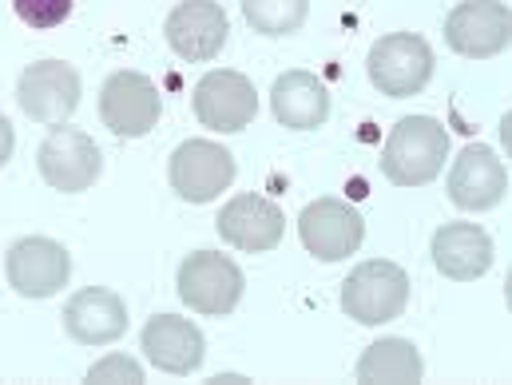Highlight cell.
Wrapping results in <instances>:
<instances>
[{"instance_id": "6da1fadb", "label": "cell", "mask_w": 512, "mask_h": 385, "mask_svg": "<svg viewBox=\"0 0 512 385\" xmlns=\"http://www.w3.org/2000/svg\"><path fill=\"white\" fill-rule=\"evenodd\" d=\"M449 131L433 116H405L382 147V175L393 187H425L445 171Z\"/></svg>"}, {"instance_id": "7a4b0ae2", "label": "cell", "mask_w": 512, "mask_h": 385, "mask_svg": "<svg viewBox=\"0 0 512 385\" xmlns=\"http://www.w3.org/2000/svg\"><path fill=\"white\" fill-rule=\"evenodd\" d=\"M405 306H409V274L397 262L370 258L354 266L350 278L342 282V310L358 326H385L401 318Z\"/></svg>"}, {"instance_id": "3957f363", "label": "cell", "mask_w": 512, "mask_h": 385, "mask_svg": "<svg viewBox=\"0 0 512 385\" xmlns=\"http://www.w3.org/2000/svg\"><path fill=\"white\" fill-rule=\"evenodd\" d=\"M175 286H179V298L203 314V318H227L239 302H243V270L239 262L219 251H195L179 262V274H175Z\"/></svg>"}, {"instance_id": "277c9868", "label": "cell", "mask_w": 512, "mask_h": 385, "mask_svg": "<svg viewBox=\"0 0 512 385\" xmlns=\"http://www.w3.org/2000/svg\"><path fill=\"white\" fill-rule=\"evenodd\" d=\"M366 72L370 84L389 100L417 96L433 80V48L417 32H389L370 48Z\"/></svg>"}, {"instance_id": "5b68a950", "label": "cell", "mask_w": 512, "mask_h": 385, "mask_svg": "<svg viewBox=\"0 0 512 385\" xmlns=\"http://www.w3.org/2000/svg\"><path fill=\"white\" fill-rule=\"evenodd\" d=\"M36 167H40L48 187H56L64 195H80L100 179L104 155L88 131L56 124L44 135V143L36 147Z\"/></svg>"}, {"instance_id": "8992f818", "label": "cell", "mask_w": 512, "mask_h": 385, "mask_svg": "<svg viewBox=\"0 0 512 385\" xmlns=\"http://www.w3.org/2000/svg\"><path fill=\"white\" fill-rule=\"evenodd\" d=\"M235 155L215 139H187L171 151L167 179L171 191L187 203H211L235 183Z\"/></svg>"}, {"instance_id": "52a82bcc", "label": "cell", "mask_w": 512, "mask_h": 385, "mask_svg": "<svg viewBox=\"0 0 512 385\" xmlns=\"http://www.w3.org/2000/svg\"><path fill=\"white\" fill-rule=\"evenodd\" d=\"M80 96H84L80 72L64 60H36L20 72V84H16V100L24 116L48 128L68 124L72 112L80 108Z\"/></svg>"}, {"instance_id": "ba28073f", "label": "cell", "mask_w": 512, "mask_h": 385, "mask_svg": "<svg viewBox=\"0 0 512 385\" xmlns=\"http://www.w3.org/2000/svg\"><path fill=\"white\" fill-rule=\"evenodd\" d=\"M512 12L505 0H461L445 16V44L465 60H493L509 48Z\"/></svg>"}, {"instance_id": "9c48e42d", "label": "cell", "mask_w": 512, "mask_h": 385, "mask_svg": "<svg viewBox=\"0 0 512 385\" xmlns=\"http://www.w3.org/2000/svg\"><path fill=\"white\" fill-rule=\"evenodd\" d=\"M4 278L20 298H52L72 278V255L64 251V243L44 235L16 239L4 258Z\"/></svg>"}, {"instance_id": "30bf717a", "label": "cell", "mask_w": 512, "mask_h": 385, "mask_svg": "<svg viewBox=\"0 0 512 385\" xmlns=\"http://www.w3.org/2000/svg\"><path fill=\"white\" fill-rule=\"evenodd\" d=\"M163 100L159 88L143 72H112L100 88V120L104 128L120 139H143L147 131L159 124Z\"/></svg>"}, {"instance_id": "8fae6325", "label": "cell", "mask_w": 512, "mask_h": 385, "mask_svg": "<svg viewBox=\"0 0 512 385\" xmlns=\"http://www.w3.org/2000/svg\"><path fill=\"white\" fill-rule=\"evenodd\" d=\"M227 12L219 0H179L167 20H163V36L171 44V52L187 64H207L223 52L227 44Z\"/></svg>"}, {"instance_id": "7c38bea8", "label": "cell", "mask_w": 512, "mask_h": 385, "mask_svg": "<svg viewBox=\"0 0 512 385\" xmlns=\"http://www.w3.org/2000/svg\"><path fill=\"white\" fill-rule=\"evenodd\" d=\"M298 239H302V247L314 258H322V262H342V258H350L362 247L366 223H362V215H358L350 203H342V199H314V203H306L302 215H298Z\"/></svg>"}, {"instance_id": "4fadbf2b", "label": "cell", "mask_w": 512, "mask_h": 385, "mask_svg": "<svg viewBox=\"0 0 512 385\" xmlns=\"http://www.w3.org/2000/svg\"><path fill=\"white\" fill-rule=\"evenodd\" d=\"M191 104H195L199 124L211 131H243V128H251L258 116L255 84H251L243 72H231V68L207 72V76L195 84Z\"/></svg>"}, {"instance_id": "5bb4252c", "label": "cell", "mask_w": 512, "mask_h": 385, "mask_svg": "<svg viewBox=\"0 0 512 385\" xmlns=\"http://www.w3.org/2000/svg\"><path fill=\"white\" fill-rule=\"evenodd\" d=\"M445 191H449L453 207H461V211H493L509 195V167L501 163V155L493 147L469 143L453 159Z\"/></svg>"}, {"instance_id": "9a60e30c", "label": "cell", "mask_w": 512, "mask_h": 385, "mask_svg": "<svg viewBox=\"0 0 512 385\" xmlns=\"http://www.w3.org/2000/svg\"><path fill=\"white\" fill-rule=\"evenodd\" d=\"M64 330L80 346H112L128 334V302L108 286H88L68 298Z\"/></svg>"}, {"instance_id": "2e32d148", "label": "cell", "mask_w": 512, "mask_h": 385, "mask_svg": "<svg viewBox=\"0 0 512 385\" xmlns=\"http://www.w3.org/2000/svg\"><path fill=\"white\" fill-rule=\"evenodd\" d=\"M223 243H231L235 251L243 255H266L282 243V231H286V219L278 211V203L262 199V195H235L219 219H215Z\"/></svg>"}, {"instance_id": "e0dca14e", "label": "cell", "mask_w": 512, "mask_h": 385, "mask_svg": "<svg viewBox=\"0 0 512 385\" xmlns=\"http://www.w3.org/2000/svg\"><path fill=\"white\" fill-rule=\"evenodd\" d=\"M143 354L155 370L163 374H175V378H187L203 366V354H207V338L203 330L191 322V318H179V314H155L147 326H143Z\"/></svg>"}, {"instance_id": "ac0fdd59", "label": "cell", "mask_w": 512, "mask_h": 385, "mask_svg": "<svg viewBox=\"0 0 512 385\" xmlns=\"http://www.w3.org/2000/svg\"><path fill=\"white\" fill-rule=\"evenodd\" d=\"M429 255H433V266L445 278L473 282V278L489 274L497 251H493V239H489L485 227H477V223H445V227H437Z\"/></svg>"}, {"instance_id": "d6986e66", "label": "cell", "mask_w": 512, "mask_h": 385, "mask_svg": "<svg viewBox=\"0 0 512 385\" xmlns=\"http://www.w3.org/2000/svg\"><path fill=\"white\" fill-rule=\"evenodd\" d=\"M274 120L290 131H314L330 120V92L314 72H282L270 88Z\"/></svg>"}, {"instance_id": "ffe728a7", "label": "cell", "mask_w": 512, "mask_h": 385, "mask_svg": "<svg viewBox=\"0 0 512 385\" xmlns=\"http://www.w3.org/2000/svg\"><path fill=\"white\" fill-rule=\"evenodd\" d=\"M425 374V362L417 354L413 342L405 338H382L374 346H366V354L358 358L354 378L362 385H417Z\"/></svg>"}, {"instance_id": "44dd1931", "label": "cell", "mask_w": 512, "mask_h": 385, "mask_svg": "<svg viewBox=\"0 0 512 385\" xmlns=\"http://www.w3.org/2000/svg\"><path fill=\"white\" fill-rule=\"evenodd\" d=\"M243 16L262 36H290L306 24L310 0H243Z\"/></svg>"}, {"instance_id": "7402d4cb", "label": "cell", "mask_w": 512, "mask_h": 385, "mask_svg": "<svg viewBox=\"0 0 512 385\" xmlns=\"http://www.w3.org/2000/svg\"><path fill=\"white\" fill-rule=\"evenodd\" d=\"M16 16L32 28V32H48L60 28L72 16V0H12Z\"/></svg>"}, {"instance_id": "603a6c76", "label": "cell", "mask_w": 512, "mask_h": 385, "mask_svg": "<svg viewBox=\"0 0 512 385\" xmlns=\"http://www.w3.org/2000/svg\"><path fill=\"white\" fill-rule=\"evenodd\" d=\"M92 385H143V366L128 354H108L88 370Z\"/></svg>"}, {"instance_id": "cb8c5ba5", "label": "cell", "mask_w": 512, "mask_h": 385, "mask_svg": "<svg viewBox=\"0 0 512 385\" xmlns=\"http://www.w3.org/2000/svg\"><path fill=\"white\" fill-rule=\"evenodd\" d=\"M12 147H16V131H12V124H8V116L0 112V167L12 159Z\"/></svg>"}]
</instances>
